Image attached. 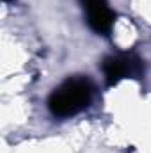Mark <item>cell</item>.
<instances>
[{
  "instance_id": "obj_1",
  "label": "cell",
  "mask_w": 151,
  "mask_h": 153,
  "mask_svg": "<svg viewBox=\"0 0 151 153\" xmlns=\"http://www.w3.org/2000/svg\"><path fill=\"white\" fill-rule=\"evenodd\" d=\"M91 100V87L84 80L66 82L50 98V109L59 116H71L80 112Z\"/></svg>"
},
{
  "instance_id": "obj_2",
  "label": "cell",
  "mask_w": 151,
  "mask_h": 153,
  "mask_svg": "<svg viewBox=\"0 0 151 153\" xmlns=\"http://www.w3.org/2000/svg\"><path fill=\"white\" fill-rule=\"evenodd\" d=\"M87 5V14H89V22L96 30H107L110 27V11L107 7L105 0H84Z\"/></svg>"
}]
</instances>
